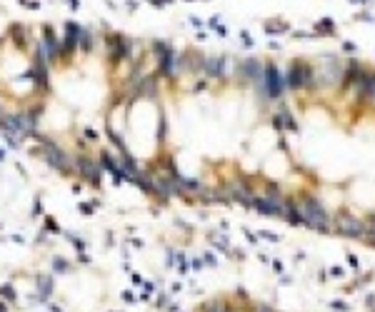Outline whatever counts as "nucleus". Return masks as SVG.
Wrapping results in <instances>:
<instances>
[{"label": "nucleus", "mask_w": 375, "mask_h": 312, "mask_svg": "<svg viewBox=\"0 0 375 312\" xmlns=\"http://www.w3.org/2000/svg\"><path fill=\"white\" fill-rule=\"evenodd\" d=\"M333 227L338 235H345V237H363L365 235V223L353 215H338Z\"/></svg>", "instance_id": "nucleus-1"}, {"label": "nucleus", "mask_w": 375, "mask_h": 312, "mask_svg": "<svg viewBox=\"0 0 375 312\" xmlns=\"http://www.w3.org/2000/svg\"><path fill=\"white\" fill-rule=\"evenodd\" d=\"M310 78H313V70H310L305 63H293V65H290L288 85L293 87V90H298V87H303L305 83H310Z\"/></svg>", "instance_id": "nucleus-2"}, {"label": "nucleus", "mask_w": 375, "mask_h": 312, "mask_svg": "<svg viewBox=\"0 0 375 312\" xmlns=\"http://www.w3.org/2000/svg\"><path fill=\"white\" fill-rule=\"evenodd\" d=\"M265 87H268L273 100H278L283 95V78H280V73H278V68L273 63L265 65Z\"/></svg>", "instance_id": "nucleus-3"}, {"label": "nucleus", "mask_w": 375, "mask_h": 312, "mask_svg": "<svg viewBox=\"0 0 375 312\" xmlns=\"http://www.w3.org/2000/svg\"><path fill=\"white\" fill-rule=\"evenodd\" d=\"M230 188H233V195L240 200V202H245V205H253V200H255V198H253V193H250V190H248L243 182H233Z\"/></svg>", "instance_id": "nucleus-4"}, {"label": "nucleus", "mask_w": 375, "mask_h": 312, "mask_svg": "<svg viewBox=\"0 0 375 312\" xmlns=\"http://www.w3.org/2000/svg\"><path fill=\"white\" fill-rule=\"evenodd\" d=\"M78 165H80V170H83V175H85V177L90 180V182H98V180H100V172H98V168H95V165H93L90 160H85V158H83V160H80Z\"/></svg>", "instance_id": "nucleus-5"}, {"label": "nucleus", "mask_w": 375, "mask_h": 312, "mask_svg": "<svg viewBox=\"0 0 375 312\" xmlns=\"http://www.w3.org/2000/svg\"><path fill=\"white\" fill-rule=\"evenodd\" d=\"M223 63H225V57H210L208 63H205V68H208V75H223Z\"/></svg>", "instance_id": "nucleus-6"}, {"label": "nucleus", "mask_w": 375, "mask_h": 312, "mask_svg": "<svg viewBox=\"0 0 375 312\" xmlns=\"http://www.w3.org/2000/svg\"><path fill=\"white\" fill-rule=\"evenodd\" d=\"M365 95L375 103V75H368V83H365Z\"/></svg>", "instance_id": "nucleus-7"}, {"label": "nucleus", "mask_w": 375, "mask_h": 312, "mask_svg": "<svg viewBox=\"0 0 375 312\" xmlns=\"http://www.w3.org/2000/svg\"><path fill=\"white\" fill-rule=\"evenodd\" d=\"M205 312H225V305H223L220 300H215V302H208V305H205Z\"/></svg>", "instance_id": "nucleus-8"}, {"label": "nucleus", "mask_w": 375, "mask_h": 312, "mask_svg": "<svg viewBox=\"0 0 375 312\" xmlns=\"http://www.w3.org/2000/svg\"><path fill=\"white\" fill-rule=\"evenodd\" d=\"M265 240H270V242H278V235H273V232H260Z\"/></svg>", "instance_id": "nucleus-9"}, {"label": "nucleus", "mask_w": 375, "mask_h": 312, "mask_svg": "<svg viewBox=\"0 0 375 312\" xmlns=\"http://www.w3.org/2000/svg\"><path fill=\"white\" fill-rule=\"evenodd\" d=\"M255 312H275V310L268 307V305H255Z\"/></svg>", "instance_id": "nucleus-10"}, {"label": "nucleus", "mask_w": 375, "mask_h": 312, "mask_svg": "<svg viewBox=\"0 0 375 312\" xmlns=\"http://www.w3.org/2000/svg\"><path fill=\"white\" fill-rule=\"evenodd\" d=\"M348 262H350L353 267H358V257H355V255H348Z\"/></svg>", "instance_id": "nucleus-11"}, {"label": "nucleus", "mask_w": 375, "mask_h": 312, "mask_svg": "<svg viewBox=\"0 0 375 312\" xmlns=\"http://www.w3.org/2000/svg\"><path fill=\"white\" fill-rule=\"evenodd\" d=\"M353 3H368V0H353Z\"/></svg>", "instance_id": "nucleus-12"}]
</instances>
